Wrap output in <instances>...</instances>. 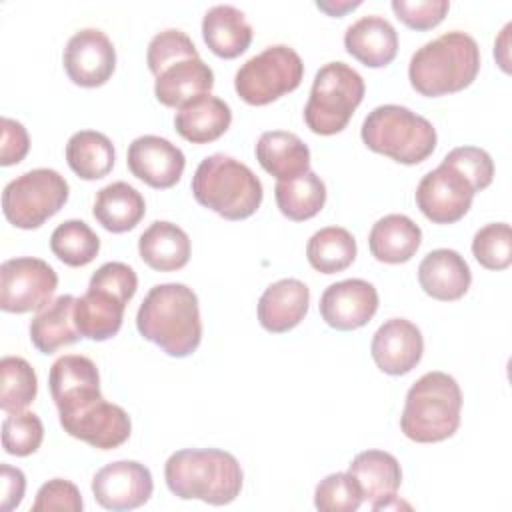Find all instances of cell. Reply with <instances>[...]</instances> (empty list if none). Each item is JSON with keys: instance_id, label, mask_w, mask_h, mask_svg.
<instances>
[{"instance_id": "1", "label": "cell", "mask_w": 512, "mask_h": 512, "mask_svg": "<svg viewBox=\"0 0 512 512\" xmlns=\"http://www.w3.org/2000/svg\"><path fill=\"white\" fill-rule=\"evenodd\" d=\"M136 328L168 356H190L202 340L196 292L180 282L152 286L136 312Z\"/></svg>"}, {"instance_id": "2", "label": "cell", "mask_w": 512, "mask_h": 512, "mask_svg": "<svg viewBox=\"0 0 512 512\" xmlns=\"http://www.w3.org/2000/svg\"><path fill=\"white\" fill-rule=\"evenodd\" d=\"M164 478L168 490L182 500L224 506L238 498L244 474L230 452L218 448H186L168 456Z\"/></svg>"}, {"instance_id": "3", "label": "cell", "mask_w": 512, "mask_h": 512, "mask_svg": "<svg viewBox=\"0 0 512 512\" xmlns=\"http://www.w3.org/2000/svg\"><path fill=\"white\" fill-rule=\"evenodd\" d=\"M480 70L476 40L460 30L446 32L418 48L408 66L412 88L428 98L446 96L468 88Z\"/></svg>"}, {"instance_id": "4", "label": "cell", "mask_w": 512, "mask_h": 512, "mask_svg": "<svg viewBox=\"0 0 512 512\" xmlns=\"http://www.w3.org/2000/svg\"><path fill=\"white\" fill-rule=\"evenodd\" d=\"M462 392L446 372H426L408 390L400 416V430L406 438L432 444L456 434L460 426Z\"/></svg>"}, {"instance_id": "5", "label": "cell", "mask_w": 512, "mask_h": 512, "mask_svg": "<svg viewBox=\"0 0 512 512\" xmlns=\"http://www.w3.org/2000/svg\"><path fill=\"white\" fill-rule=\"evenodd\" d=\"M196 202L226 220L252 216L264 198L262 182L240 160L226 154L206 156L192 178Z\"/></svg>"}, {"instance_id": "6", "label": "cell", "mask_w": 512, "mask_h": 512, "mask_svg": "<svg viewBox=\"0 0 512 512\" xmlns=\"http://www.w3.org/2000/svg\"><path fill=\"white\" fill-rule=\"evenodd\" d=\"M138 288L136 272L124 262H106L90 278L88 290L76 298L74 322L82 338L104 342L122 328L126 304Z\"/></svg>"}, {"instance_id": "7", "label": "cell", "mask_w": 512, "mask_h": 512, "mask_svg": "<svg viewBox=\"0 0 512 512\" xmlns=\"http://www.w3.org/2000/svg\"><path fill=\"white\" fill-rule=\"evenodd\" d=\"M360 136L372 152L408 166L432 156L438 140L430 120L400 104H382L368 112Z\"/></svg>"}, {"instance_id": "8", "label": "cell", "mask_w": 512, "mask_h": 512, "mask_svg": "<svg viewBox=\"0 0 512 512\" xmlns=\"http://www.w3.org/2000/svg\"><path fill=\"white\" fill-rule=\"evenodd\" d=\"M364 78L344 62L324 64L304 106L306 126L320 136L342 132L364 98Z\"/></svg>"}, {"instance_id": "9", "label": "cell", "mask_w": 512, "mask_h": 512, "mask_svg": "<svg viewBox=\"0 0 512 512\" xmlns=\"http://www.w3.org/2000/svg\"><path fill=\"white\" fill-rule=\"evenodd\" d=\"M68 194L70 186L56 170H28L4 186L2 212L12 226L34 230L64 208Z\"/></svg>"}, {"instance_id": "10", "label": "cell", "mask_w": 512, "mask_h": 512, "mask_svg": "<svg viewBox=\"0 0 512 512\" xmlns=\"http://www.w3.org/2000/svg\"><path fill=\"white\" fill-rule=\"evenodd\" d=\"M302 78L304 62L300 54L286 44H274L238 68L234 88L246 104L266 106L296 90Z\"/></svg>"}, {"instance_id": "11", "label": "cell", "mask_w": 512, "mask_h": 512, "mask_svg": "<svg viewBox=\"0 0 512 512\" xmlns=\"http://www.w3.org/2000/svg\"><path fill=\"white\" fill-rule=\"evenodd\" d=\"M58 286L54 268L32 256L4 260L0 266V308L10 314L42 310Z\"/></svg>"}, {"instance_id": "12", "label": "cell", "mask_w": 512, "mask_h": 512, "mask_svg": "<svg viewBox=\"0 0 512 512\" xmlns=\"http://www.w3.org/2000/svg\"><path fill=\"white\" fill-rule=\"evenodd\" d=\"M474 194V186L456 168L442 162L422 176L416 188V206L434 224H454L466 216Z\"/></svg>"}, {"instance_id": "13", "label": "cell", "mask_w": 512, "mask_h": 512, "mask_svg": "<svg viewBox=\"0 0 512 512\" xmlns=\"http://www.w3.org/2000/svg\"><path fill=\"white\" fill-rule=\"evenodd\" d=\"M68 78L82 88H98L116 70V50L110 38L98 28L76 32L62 54Z\"/></svg>"}, {"instance_id": "14", "label": "cell", "mask_w": 512, "mask_h": 512, "mask_svg": "<svg viewBox=\"0 0 512 512\" xmlns=\"http://www.w3.org/2000/svg\"><path fill=\"white\" fill-rule=\"evenodd\" d=\"M60 426L72 438L98 450H114L122 446L132 432V422L126 410L106 402L104 396L68 416H60Z\"/></svg>"}, {"instance_id": "15", "label": "cell", "mask_w": 512, "mask_h": 512, "mask_svg": "<svg viewBox=\"0 0 512 512\" xmlns=\"http://www.w3.org/2000/svg\"><path fill=\"white\" fill-rule=\"evenodd\" d=\"M150 470L136 460H118L100 468L92 478V494L106 510H134L152 496Z\"/></svg>"}, {"instance_id": "16", "label": "cell", "mask_w": 512, "mask_h": 512, "mask_svg": "<svg viewBox=\"0 0 512 512\" xmlns=\"http://www.w3.org/2000/svg\"><path fill=\"white\" fill-rule=\"evenodd\" d=\"M320 316L334 330H356L366 326L378 310L376 288L362 278L330 284L320 296Z\"/></svg>"}, {"instance_id": "17", "label": "cell", "mask_w": 512, "mask_h": 512, "mask_svg": "<svg viewBox=\"0 0 512 512\" xmlns=\"http://www.w3.org/2000/svg\"><path fill=\"white\" fill-rule=\"evenodd\" d=\"M48 386L60 416L76 412L102 396L98 368L82 354L60 356L50 366Z\"/></svg>"}, {"instance_id": "18", "label": "cell", "mask_w": 512, "mask_h": 512, "mask_svg": "<svg viewBox=\"0 0 512 512\" xmlns=\"http://www.w3.org/2000/svg\"><path fill=\"white\" fill-rule=\"evenodd\" d=\"M128 168L132 176L144 184L166 190L180 182L186 158L184 152L166 138L146 134L132 140L126 154Z\"/></svg>"}, {"instance_id": "19", "label": "cell", "mask_w": 512, "mask_h": 512, "mask_svg": "<svg viewBox=\"0 0 512 512\" xmlns=\"http://www.w3.org/2000/svg\"><path fill=\"white\" fill-rule=\"evenodd\" d=\"M370 352L384 374L402 376L422 360L424 338L414 322L406 318H390L374 332Z\"/></svg>"}, {"instance_id": "20", "label": "cell", "mask_w": 512, "mask_h": 512, "mask_svg": "<svg viewBox=\"0 0 512 512\" xmlns=\"http://www.w3.org/2000/svg\"><path fill=\"white\" fill-rule=\"evenodd\" d=\"M348 474L356 480L362 498L370 502L372 510L402 506L396 498L402 482V468L390 452L364 450L356 454L348 464Z\"/></svg>"}, {"instance_id": "21", "label": "cell", "mask_w": 512, "mask_h": 512, "mask_svg": "<svg viewBox=\"0 0 512 512\" xmlns=\"http://www.w3.org/2000/svg\"><path fill=\"white\" fill-rule=\"evenodd\" d=\"M310 304V290L298 278H282L270 284L258 300V322L272 334L296 328Z\"/></svg>"}, {"instance_id": "22", "label": "cell", "mask_w": 512, "mask_h": 512, "mask_svg": "<svg viewBox=\"0 0 512 512\" xmlns=\"http://www.w3.org/2000/svg\"><path fill=\"white\" fill-rule=\"evenodd\" d=\"M420 288L440 302L460 300L470 284L472 272L468 262L450 248H438L428 252L418 266Z\"/></svg>"}, {"instance_id": "23", "label": "cell", "mask_w": 512, "mask_h": 512, "mask_svg": "<svg viewBox=\"0 0 512 512\" xmlns=\"http://www.w3.org/2000/svg\"><path fill=\"white\" fill-rule=\"evenodd\" d=\"M346 52L368 68L388 66L398 52V34L382 16H364L346 28Z\"/></svg>"}, {"instance_id": "24", "label": "cell", "mask_w": 512, "mask_h": 512, "mask_svg": "<svg viewBox=\"0 0 512 512\" xmlns=\"http://www.w3.org/2000/svg\"><path fill=\"white\" fill-rule=\"evenodd\" d=\"M214 86L212 68L198 56L174 62L156 76L154 96L168 108H182L190 100L210 94Z\"/></svg>"}, {"instance_id": "25", "label": "cell", "mask_w": 512, "mask_h": 512, "mask_svg": "<svg viewBox=\"0 0 512 512\" xmlns=\"http://www.w3.org/2000/svg\"><path fill=\"white\" fill-rule=\"evenodd\" d=\"M232 124L230 106L212 94H202L182 108L174 116L176 132L192 144H208L218 140Z\"/></svg>"}, {"instance_id": "26", "label": "cell", "mask_w": 512, "mask_h": 512, "mask_svg": "<svg viewBox=\"0 0 512 512\" xmlns=\"http://www.w3.org/2000/svg\"><path fill=\"white\" fill-rule=\"evenodd\" d=\"M202 38L212 54L232 60L248 50L252 26L236 6L216 4L202 18Z\"/></svg>"}, {"instance_id": "27", "label": "cell", "mask_w": 512, "mask_h": 512, "mask_svg": "<svg viewBox=\"0 0 512 512\" xmlns=\"http://www.w3.org/2000/svg\"><path fill=\"white\" fill-rule=\"evenodd\" d=\"M256 160L278 182L292 180L310 170V148L294 132L270 130L256 142Z\"/></svg>"}, {"instance_id": "28", "label": "cell", "mask_w": 512, "mask_h": 512, "mask_svg": "<svg viewBox=\"0 0 512 512\" xmlns=\"http://www.w3.org/2000/svg\"><path fill=\"white\" fill-rule=\"evenodd\" d=\"M138 254L152 270L174 272L190 260V238L180 226L168 220H156L140 234Z\"/></svg>"}, {"instance_id": "29", "label": "cell", "mask_w": 512, "mask_h": 512, "mask_svg": "<svg viewBox=\"0 0 512 512\" xmlns=\"http://www.w3.org/2000/svg\"><path fill=\"white\" fill-rule=\"evenodd\" d=\"M420 242V226L404 214H388L380 218L368 234L370 254L384 264L408 262L420 248Z\"/></svg>"}, {"instance_id": "30", "label": "cell", "mask_w": 512, "mask_h": 512, "mask_svg": "<svg viewBox=\"0 0 512 512\" xmlns=\"http://www.w3.org/2000/svg\"><path fill=\"white\" fill-rule=\"evenodd\" d=\"M92 214L104 230L122 234L140 224L146 214V202L134 186L120 180L98 190Z\"/></svg>"}, {"instance_id": "31", "label": "cell", "mask_w": 512, "mask_h": 512, "mask_svg": "<svg viewBox=\"0 0 512 512\" xmlns=\"http://www.w3.org/2000/svg\"><path fill=\"white\" fill-rule=\"evenodd\" d=\"M74 304V296L62 294L38 310L30 322V340L38 352L54 354L62 346L82 338L74 322Z\"/></svg>"}, {"instance_id": "32", "label": "cell", "mask_w": 512, "mask_h": 512, "mask_svg": "<svg viewBox=\"0 0 512 512\" xmlns=\"http://www.w3.org/2000/svg\"><path fill=\"white\" fill-rule=\"evenodd\" d=\"M112 140L96 130H80L70 136L66 144V162L70 170L82 180H100L114 166Z\"/></svg>"}, {"instance_id": "33", "label": "cell", "mask_w": 512, "mask_h": 512, "mask_svg": "<svg viewBox=\"0 0 512 512\" xmlns=\"http://www.w3.org/2000/svg\"><path fill=\"white\" fill-rule=\"evenodd\" d=\"M274 198L278 210L292 222H304L314 218L326 204V186L318 174L308 170L306 174L276 182Z\"/></svg>"}, {"instance_id": "34", "label": "cell", "mask_w": 512, "mask_h": 512, "mask_svg": "<svg viewBox=\"0 0 512 512\" xmlns=\"http://www.w3.org/2000/svg\"><path fill=\"white\" fill-rule=\"evenodd\" d=\"M306 258L310 266L322 274L342 272L356 258V240L346 228H320L306 244Z\"/></svg>"}, {"instance_id": "35", "label": "cell", "mask_w": 512, "mask_h": 512, "mask_svg": "<svg viewBox=\"0 0 512 512\" xmlns=\"http://www.w3.org/2000/svg\"><path fill=\"white\" fill-rule=\"evenodd\" d=\"M50 250L66 266L80 268L98 256L100 238L86 222L66 220L54 228L50 236Z\"/></svg>"}, {"instance_id": "36", "label": "cell", "mask_w": 512, "mask_h": 512, "mask_svg": "<svg viewBox=\"0 0 512 512\" xmlns=\"http://www.w3.org/2000/svg\"><path fill=\"white\" fill-rule=\"evenodd\" d=\"M0 408L6 414L22 412L30 406L38 392V378L34 368L20 356H4L0 360Z\"/></svg>"}, {"instance_id": "37", "label": "cell", "mask_w": 512, "mask_h": 512, "mask_svg": "<svg viewBox=\"0 0 512 512\" xmlns=\"http://www.w3.org/2000/svg\"><path fill=\"white\" fill-rule=\"evenodd\" d=\"M472 254L486 270H506L512 264V230L506 222L482 226L472 238Z\"/></svg>"}, {"instance_id": "38", "label": "cell", "mask_w": 512, "mask_h": 512, "mask_svg": "<svg viewBox=\"0 0 512 512\" xmlns=\"http://www.w3.org/2000/svg\"><path fill=\"white\" fill-rule=\"evenodd\" d=\"M362 502V492L348 472L328 474L314 490V506L320 512H354Z\"/></svg>"}, {"instance_id": "39", "label": "cell", "mask_w": 512, "mask_h": 512, "mask_svg": "<svg viewBox=\"0 0 512 512\" xmlns=\"http://www.w3.org/2000/svg\"><path fill=\"white\" fill-rule=\"evenodd\" d=\"M44 438L42 420L34 412H14L2 422V446L12 456L34 454Z\"/></svg>"}, {"instance_id": "40", "label": "cell", "mask_w": 512, "mask_h": 512, "mask_svg": "<svg viewBox=\"0 0 512 512\" xmlns=\"http://www.w3.org/2000/svg\"><path fill=\"white\" fill-rule=\"evenodd\" d=\"M186 58H198V50L194 42L188 38V34L176 28L158 32L150 40L146 50V62L154 76H158L164 68L172 66L174 62H180Z\"/></svg>"}, {"instance_id": "41", "label": "cell", "mask_w": 512, "mask_h": 512, "mask_svg": "<svg viewBox=\"0 0 512 512\" xmlns=\"http://www.w3.org/2000/svg\"><path fill=\"white\" fill-rule=\"evenodd\" d=\"M444 164L456 168L472 186L476 192L488 188L494 178V162L490 154L476 146H458L450 150L444 160Z\"/></svg>"}, {"instance_id": "42", "label": "cell", "mask_w": 512, "mask_h": 512, "mask_svg": "<svg viewBox=\"0 0 512 512\" xmlns=\"http://www.w3.org/2000/svg\"><path fill=\"white\" fill-rule=\"evenodd\" d=\"M396 18L412 30H430L438 26L450 10L448 0H392Z\"/></svg>"}, {"instance_id": "43", "label": "cell", "mask_w": 512, "mask_h": 512, "mask_svg": "<svg viewBox=\"0 0 512 512\" xmlns=\"http://www.w3.org/2000/svg\"><path fill=\"white\" fill-rule=\"evenodd\" d=\"M82 508H84V502H82L80 490L76 488V484L64 478H52L46 484H42L32 504V512H52V510L80 512Z\"/></svg>"}, {"instance_id": "44", "label": "cell", "mask_w": 512, "mask_h": 512, "mask_svg": "<svg viewBox=\"0 0 512 512\" xmlns=\"http://www.w3.org/2000/svg\"><path fill=\"white\" fill-rule=\"evenodd\" d=\"M30 150V138L26 128L8 116H2V146H0V164L12 166L24 160Z\"/></svg>"}, {"instance_id": "45", "label": "cell", "mask_w": 512, "mask_h": 512, "mask_svg": "<svg viewBox=\"0 0 512 512\" xmlns=\"http://www.w3.org/2000/svg\"><path fill=\"white\" fill-rule=\"evenodd\" d=\"M0 482H2V492H0V508L4 512L14 510L22 498H24V490H26V476L20 468H14L10 464H2L0 466Z\"/></svg>"}, {"instance_id": "46", "label": "cell", "mask_w": 512, "mask_h": 512, "mask_svg": "<svg viewBox=\"0 0 512 512\" xmlns=\"http://www.w3.org/2000/svg\"><path fill=\"white\" fill-rule=\"evenodd\" d=\"M316 6L330 16H342L344 12L358 8L360 2H316Z\"/></svg>"}]
</instances>
